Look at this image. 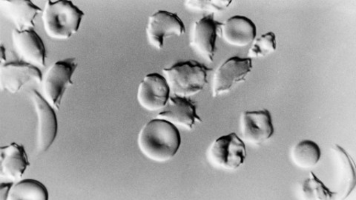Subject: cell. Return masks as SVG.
Here are the masks:
<instances>
[{
  "mask_svg": "<svg viewBox=\"0 0 356 200\" xmlns=\"http://www.w3.org/2000/svg\"><path fill=\"white\" fill-rule=\"evenodd\" d=\"M211 69L196 61L177 62L163 69V76L174 96L189 97L204 90Z\"/></svg>",
  "mask_w": 356,
  "mask_h": 200,
  "instance_id": "3",
  "label": "cell"
},
{
  "mask_svg": "<svg viewBox=\"0 0 356 200\" xmlns=\"http://www.w3.org/2000/svg\"><path fill=\"white\" fill-rule=\"evenodd\" d=\"M29 165L26 150L22 144L13 142L0 149V177L2 181H18Z\"/></svg>",
  "mask_w": 356,
  "mask_h": 200,
  "instance_id": "15",
  "label": "cell"
},
{
  "mask_svg": "<svg viewBox=\"0 0 356 200\" xmlns=\"http://www.w3.org/2000/svg\"><path fill=\"white\" fill-rule=\"evenodd\" d=\"M161 119L170 122L175 126H180L187 130H192L196 122H202L197 115V106L188 97L170 96L168 103L157 115Z\"/></svg>",
  "mask_w": 356,
  "mask_h": 200,
  "instance_id": "14",
  "label": "cell"
},
{
  "mask_svg": "<svg viewBox=\"0 0 356 200\" xmlns=\"http://www.w3.org/2000/svg\"><path fill=\"white\" fill-rule=\"evenodd\" d=\"M185 32L186 28L181 18L165 10H159L151 15L146 28L149 43L158 50L163 49L165 38L180 37Z\"/></svg>",
  "mask_w": 356,
  "mask_h": 200,
  "instance_id": "7",
  "label": "cell"
},
{
  "mask_svg": "<svg viewBox=\"0 0 356 200\" xmlns=\"http://www.w3.org/2000/svg\"><path fill=\"white\" fill-rule=\"evenodd\" d=\"M1 4L7 16L20 31L35 28V19L42 13L40 8L26 0H6L1 1Z\"/></svg>",
  "mask_w": 356,
  "mask_h": 200,
  "instance_id": "17",
  "label": "cell"
},
{
  "mask_svg": "<svg viewBox=\"0 0 356 200\" xmlns=\"http://www.w3.org/2000/svg\"><path fill=\"white\" fill-rule=\"evenodd\" d=\"M42 74L36 66L18 61L1 65L0 87L2 91L16 94L24 85L35 82L42 83Z\"/></svg>",
  "mask_w": 356,
  "mask_h": 200,
  "instance_id": "12",
  "label": "cell"
},
{
  "mask_svg": "<svg viewBox=\"0 0 356 200\" xmlns=\"http://www.w3.org/2000/svg\"><path fill=\"white\" fill-rule=\"evenodd\" d=\"M170 88L165 77L159 74H147L140 83L137 99L140 106L149 111L162 110L168 103Z\"/></svg>",
  "mask_w": 356,
  "mask_h": 200,
  "instance_id": "10",
  "label": "cell"
},
{
  "mask_svg": "<svg viewBox=\"0 0 356 200\" xmlns=\"http://www.w3.org/2000/svg\"><path fill=\"white\" fill-rule=\"evenodd\" d=\"M208 159L215 167L227 171L240 168L247 158L243 141L236 133L218 138L209 149Z\"/></svg>",
  "mask_w": 356,
  "mask_h": 200,
  "instance_id": "5",
  "label": "cell"
},
{
  "mask_svg": "<svg viewBox=\"0 0 356 200\" xmlns=\"http://www.w3.org/2000/svg\"><path fill=\"white\" fill-rule=\"evenodd\" d=\"M337 156L340 168L343 198H347L355 187V172L354 163L346 151L336 144L332 148Z\"/></svg>",
  "mask_w": 356,
  "mask_h": 200,
  "instance_id": "20",
  "label": "cell"
},
{
  "mask_svg": "<svg viewBox=\"0 0 356 200\" xmlns=\"http://www.w3.org/2000/svg\"><path fill=\"white\" fill-rule=\"evenodd\" d=\"M30 97L38 117L37 150L46 152L51 147L58 135V124L54 108L37 91L32 90Z\"/></svg>",
  "mask_w": 356,
  "mask_h": 200,
  "instance_id": "6",
  "label": "cell"
},
{
  "mask_svg": "<svg viewBox=\"0 0 356 200\" xmlns=\"http://www.w3.org/2000/svg\"><path fill=\"white\" fill-rule=\"evenodd\" d=\"M277 47L276 37L273 32L264 33L261 38L254 40L248 51V58L266 57L275 51Z\"/></svg>",
  "mask_w": 356,
  "mask_h": 200,
  "instance_id": "22",
  "label": "cell"
},
{
  "mask_svg": "<svg viewBox=\"0 0 356 200\" xmlns=\"http://www.w3.org/2000/svg\"><path fill=\"white\" fill-rule=\"evenodd\" d=\"M84 13L71 1L48 0L42 13L47 35L54 40L70 39L79 30Z\"/></svg>",
  "mask_w": 356,
  "mask_h": 200,
  "instance_id": "2",
  "label": "cell"
},
{
  "mask_svg": "<svg viewBox=\"0 0 356 200\" xmlns=\"http://www.w3.org/2000/svg\"><path fill=\"white\" fill-rule=\"evenodd\" d=\"M13 44L20 61L33 66H46L47 51L42 39L35 29L14 30Z\"/></svg>",
  "mask_w": 356,
  "mask_h": 200,
  "instance_id": "13",
  "label": "cell"
},
{
  "mask_svg": "<svg viewBox=\"0 0 356 200\" xmlns=\"http://www.w3.org/2000/svg\"><path fill=\"white\" fill-rule=\"evenodd\" d=\"M221 26V22L215 19L214 14H209L197 20L193 27L191 47L209 62L214 60L216 40Z\"/></svg>",
  "mask_w": 356,
  "mask_h": 200,
  "instance_id": "9",
  "label": "cell"
},
{
  "mask_svg": "<svg viewBox=\"0 0 356 200\" xmlns=\"http://www.w3.org/2000/svg\"><path fill=\"white\" fill-rule=\"evenodd\" d=\"M77 65L74 58L56 62L42 78V97L54 109H60L67 88L73 85L72 76Z\"/></svg>",
  "mask_w": 356,
  "mask_h": 200,
  "instance_id": "4",
  "label": "cell"
},
{
  "mask_svg": "<svg viewBox=\"0 0 356 200\" xmlns=\"http://www.w3.org/2000/svg\"><path fill=\"white\" fill-rule=\"evenodd\" d=\"M302 192L304 198L308 200H330L337 194L330 191L325 183L312 172L303 182Z\"/></svg>",
  "mask_w": 356,
  "mask_h": 200,
  "instance_id": "21",
  "label": "cell"
},
{
  "mask_svg": "<svg viewBox=\"0 0 356 200\" xmlns=\"http://www.w3.org/2000/svg\"><path fill=\"white\" fill-rule=\"evenodd\" d=\"M232 1L229 0H191V1H186V6L191 10L199 11H211V12H216V11H222L226 10Z\"/></svg>",
  "mask_w": 356,
  "mask_h": 200,
  "instance_id": "23",
  "label": "cell"
},
{
  "mask_svg": "<svg viewBox=\"0 0 356 200\" xmlns=\"http://www.w3.org/2000/svg\"><path fill=\"white\" fill-rule=\"evenodd\" d=\"M321 157V151L318 144L309 140L300 141L291 152L293 162L300 169L313 168L318 163Z\"/></svg>",
  "mask_w": 356,
  "mask_h": 200,
  "instance_id": "18",
  "label": "cell"
},
{
  "mask_svg": "<svg viewBox=\"0 0 356 200\" xmlns=\"http://www.w3.org/2000/svg\"><path fill=\"white\" fill-rule=\"evenodd\" d=\"M256 26L249 18L234 16L222 24L220 35L224 40L234 47H247L256 38Z\"/></svg>",
  "mask_w": 356,
  "mask_h": 200,
  "instance_id": "16",
  "label": "cell"
},
{
  "mask_svg": "<svg viewBox=\"0 0 356 200\" xmlns=\"http://www.w3.org/2000/svg\"><path fill=\"white\" fill-rule=\"evenodd\" d=\"M138 144L140 151L147 159L165 162L172 160L179 150L181 138L176 126L156 118L141 128Z\"/></svg>",
  "mask_w": 356,
  "mask_h": 200,
  "instance_id": "1",
  "label": "cell"
},
{
  "mask_svg": "<svg viewBox=\"0 0 356 200\" xmlns=\"http://www.w3.org/2000/svg\"><path fill=\"white\" fill-rule=\"evenodd\" d=\"M13 185L14 183L11 182L1 183V185H0V200H8L10 188Z\"/></svg>",
  "mask_w": 356,
  "mask_h": 200,
  "instance_id": "24",
  "label": "cell"
},
{
  "mask_svg": "<svg viewBox=\"0 0 356 200\" xmlns=\"http://www.w3.org/2000/svg\"><path fill=\"white\" fill-rule=\"evenodd\" d=\"M252 69L250 58L232 57L221 64L216 71L213 81V97L229 92L232 87L245 81Z\"/></svg>",
  "mask_w": 356,
  "mask_h": 200,
  "instance_id": "8",
  "label": "cell"
},
{
  "mask_svg": "<svg viewBox=\"0 0 356 200\" xmlns=\"http://www.w3.org/2000/svg\"><path fill=\"white\" fill-rule=\"evenodd\" d=\"M49 192L46 186L35 180H24L10 188L8 200H47Z\"/></svg>",
  "mask_w": 356,
  "mask_h": 200,
  "instance_id": "19",
  "label": "cell"
},
{
  "mask_svg": "<svg viewBox=\"0 0 356 200\" xmlns=\"http://www.w3.org/2000/svg\"><path fill=\"white\" fill-rule=\"evenodd\" d=\"M241 129L245 142L260 146L274 135L271 114L266 109L246 111L241 118Z\"/></svg>",
  "mask_w": 356,
  "mask_h": 200,
  "instance_id": "11",
  "label": "cell"
},
{
  "mask_svg": "<svg viewBox=\"0 0 356 200\" xmlns=\"http://www.w3.org/2000/svg\"><path fill=\"white\" fill-rule=\"evenodd\" d=\"M6 54V49L4 47L2 46L1 47V65H3L4 62L6 61V58L5 57Z\"/></svg>",
  "mask_w": 356,
  "mask_h": 200,
  "instance_id": "25",
  "label": "cell"
}]
</instances>
